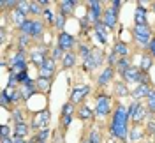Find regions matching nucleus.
Here are the masks:
<instances>
[{"label":"nucleus","mask_w":155,"mask_h":143,"mask_svg":"<svg viewBox=\"0 0 155 143\" xmlns=\"http://www.w3.org/2000/svg\"><path fill=\"white\" fill-rule=\"evenodd\" d=\"M150 90H152V88L148 87V83H139V85L132 90V97H134V99H143V97L148 95Z\"/></svg>","instance_id":"nucleus-12"},{"label":"nucleus","mask_w":155,"mask_h":143,"mask_svg":"<svg viewBox=\"0 0 155 143\" xmlns=\"http://www.w3.org/2000/svg\"><path fill=\"white\" fill-rule=\"evenodd\" d=\"M72 111H74V104H65L64 106V108H62V113H64V117H65V115H72Z\"/></svg>","instance_id":"nucleus-47"},{"label":"nucleus","mask_w":155,"mask_h":143,"mask_svg":"<svg viewBox=\"0 0 155 143\" xmlns=\"http://www.w3.org/2000/svg\"><path fill=\"white\" fill-rule=\"evenodd\" d=\"M23 71H27V62H21V64H16V66H11V73H12V74H19V73H23Z\"/></svg>","instance_id":"nucleus-34"},{"label":"nucleus","mask_w":155,"mask_h":143,"mask_svg":"<svg viewBox=\"0 0 155 143\" xmlns=\"http://www.w3.org/2000/svg\"><path fill=\"white\" fill-rule=\"evenodd\" d=\"M113 53H116L118 57H122V58H127V53H129V48H127L125 43H116L115 44V49H113Z\"/></svg>","instance_id":"nucleus-18"},{"label":"nucleus","mask_w":155,"mask_h":143,"mask_svg":"<svg viewBox=\"0 0 155 143\" xmlns=\"http://www.w3.org/2000/svg\"><path fill=\"white\" fill-rule=\"evenodd\" d=\"M28 125L27 124H16L14 127V136L16 138H25V136H28Z\"/></svg>","instance_id":"nucleus-19"},{"label":"nucleus","mask_w":155,"mask_h":143,"mask_svg":"<svg viewBox=\"0 0 155 143\" xmlns=\"http://www.w3.org/2000/svg\"><path fill=\"white\" fill-rule=\"evenodd\" d=\"M62 64H64V67H72L74 64H76V55L74 53H65V57L62 58Z\"/></svg>","instance_id":"nucleus-24"},{"label":"nucleus","mask_w":155,"mask_h":143,"mask_svg":"<svg viewBox=\"0 0 155 143\" xmlns=\"http://www.w3.org/2000/svg\"><path fill=\"white\" fill-rule=\"evenodd\" d=\"M16 78H18V81H19V83H28V81H30L28 71H23V73H19V74H16Z\"/></svg>","instance_id":"nucleus-42"},{"label":"nucleus","mask_w":155,"mask_h":143,"mask_svg":"<svg viewBox=\"0 0 155 143\" xmlns=\"http://www.w3.org/2000/svg\"><path fill=\"white\" fill-rule=\"evenodd\" d=\"M5 92H7V95H9V101L11 103H18L19 97H21V90H16V88H5Z\"/></svg>","instance_id":"nucleus-27"},{"label":"nucleus","mask_w":155,"mask_h":143,"mask_svg":"<svg viewBox=\"0 0 155 143\" xmlns=\"http://www.w3.org/2000/svg\"><path fill=\"white\" fill-rule=\"evenodd\" d=\"M76 4L74 0H64V2H60V12L64 14V16H69V14H72L74 9H76Z\"/></svg>","instance_id":"nucleus-13"},{"label":"nucleus","mask_w":155,"mask_h":143,"mask_svg":"<svg viewBox=\"0 0 155 143\" xmlns=\"http://www.w3.org/2000/svg\"><path fill=\"white\" fill-rule=\"evenodd\" d=\"M134 21H136V25H146V11L143 5H137L136 7Z\"/></svg>","instance_id":"nucleus-16"},{"label":"nucleus","mask_w":155,"mask_h":143,"mask_svg":"<svg viewBox=\"0 0 155 143\" xmlns=\"http://www.w3.org/2000/svg\"><path fill=\"white\" fill-rule=\"evenodd\" d=\"M12 141L14 143H27L25 141V138H16V136H12Z\"/></svg>","instance_id":"nucleus-54"},{"label":"nucleus","mask_w":155,"mask_h":143,"mask_svg":"<svg viewBox=\"0 0 155 143\" xmlns=\"http://www.w3.org/2000/svg\"><path fill=\"white\" fill-rule=\"evenodd\" d=\"M44 5H48V2L46 0H42V2H30V12H34V14H41V12H44Z\"/></svg>","instance_id":"nucleus-20"},{"label":"nucleus","mask_w":155,"mask_h":143,"mask_svg":"<svg viewBox=\"0 0 155 143\" xmlns=\"http://www.w3.org/2000/svg\"><path fill=\"white\" fill-rule=\"evenodd\" d=\"M44 30V23L41 19H34V29H32V37H41Z\"/></svg>","instance_id":"nucleus-21"},{"label":"nucleus","mask_w":155,"mask_h":143,"mask_svg":"<svg viewBox=\"0 0 155 143\" xmlns=\"http://www.w3.org/2000/svg\"><path fill=\"white\" fill-rule=\"evenodd\" d=\"M79 53L83 55V60H87V58L92 55V49H90V46H87V44H81V46H79Z\"/></svg>","instance_id":"nucleus-40"},{"label":"nucleus","mask_w":155,"mask_h":143,"mask_svg":"<svg viewBox=\"0 0 155 143\" xmlns=\"http://www.w3.org/2000/svg\"><path fill=\"white\" fill-rule=\"evenodd\" d=\"M48 134H49L48 129H42V131H39V133H37V138H35V141H37V143H46V140H48Z\"/></svg>","instance_id":"nucleus-36"},{"label":"nucleus","mask_w":155,"mask_h":143,"mask_svg":"<svg viewBox=\"0 0 155 143\" xmlns=\"http://www.w3.org/2000/svg\"><path fill=\"white\" fill-rule=\"evenodd\" d=\"M12 118H14L16 124H27L25 118H23V113H21L19 110H12Z\"/></svg>","instance_id":"nucleus-37"},{"label":"nucleus","mask_w":155,"mask_h":143,"mask_svg":"<svg viewBox=\"0 0 155 143\" xmlns=\"http://www.w3.org/2000/svg\"><path fill=\"white\" fill-rule=\"evenodd\" d=\"M116 19H118V11H115L113 7H109V9L104 11V14H102V23L106 25L107 29H113V27H115Z\"/></svg>","instance_id":"nucleus-8"},{"label":"nucleus","mask_w":155,"mask_h":143,"mask_svg":"<svg viewBox=\"0 0 155 143\" xmlns=\"http://www.w3.org/2000/svg\"><path fill=\"white\" fill-rule=\"evenodd\" d=\"M42 16H44V18L48 19L49 23H55V19H53V14H51V11H49V9L44 11V12H42Z\"/></svg>","instance_id":"nucleus-49"},{"label":"nucleus","mask_w":155,"mask_h":143,"mask_svg":"<svg viewBox=\"0 0 155 143\" xmlns=\"http://www.w3.org/2000/svg\"><path fill=\"white\" fill-rule=\"evenodd\" d=\"M78 115H79L81 120H90V118L94 117V111H92L88 106H81V108L78 110Z\"/></svg>","instance_id":"nucleus-23"},{"label":"nucleus","mask_w":155,"mask_h":143,"mask_svg":"<svg viewBox=\"0 0 155 143\" xmlns=\"http://www.w3.org/2000/svg\"><path fill=\"white\" fill-rule=\"evenodd\" d=\"M11 19H12V23L16 25V27H21L25 21H27V16L21 12V11H18V9H12L11 11Z\"/></svg>","instance_id":"nucleus-15"},{"label":"nucleus","mask_w":155,"mask_h":143,"mask_svg":"<svg viewBox=\"0 0 155 143\" xmlns=\"http://www.w3.org/2000/svg\"><path fill=\"white\" fill-rule=\"evenodd\" d=\"M83 143H90V141H88V140H87V141H83Z\"/></svg>","instance_id":"nucleus-56"},{"label":"nucleus","mask_w":155,"mask_h":143,"mask_svg":"<svg viewBox=\"0 0 155 143\" xmlns=\"http://www.w3.org/2000/svg\"><path fill=\"white\" fill-rule=\"evenodd\" d=\"M0 5L2 7H12V9H16L18 7V2H14V0H2Z\"/></svg>","instance_id":"nucleus-44"},{"label":"nucleus","mask_w":155,"mask_h":143,"mask_svg":"<svg viewBox=\"0 0 155 143\" xmlns=\"http://www.w3.org/2000/svg\"><path fill=\"white\" fill-rule=\"evenodd\" d=\"M129 117H130V120H134V122H139V120H143L146 118V110L143 108V104H139V103H132V104L129 106Z\"/></svg>","instance_id":"nucleus-5"},{"label":"nucleus","mask_w":155,"mask_h":143,"mask_svg":"<svg viewBox=\"0 0 155 143\" xmlns=\"http://www.w3.org/2000/svg\"><path fill=\"white\" fill-rule=\"evenodd\" d=\"M16 9H18V11H21V12H23V14L27 16V14L30 12V2H25V0H19V2H18V7H16Z\"/></svg>","instance_id":"nucleus-32"},{"label":"nucleus","mask_w":155,"mask_h":143,"mask_svg":"<svg viewBox=\"0 0 155 143\" xmlns=\"http://www.w3.org/2000/svg\"><path fill=\"white\" fill-rule=\"evenodd\" d=\"M71 122H72V115H65V117H64V120H62L64 127H69V125H71Z\"/></svg>","instance_id":"nucleus-50"},{"label":"nucleus","mask_w":155,"mask_h":143,"mask_svg":"<svg viewBox=\"0 0 155 143\" xmlns=\"http://www.w3.org/2000/svg\"><path fill=\"white\" fill-rule=\"evenodd\" d=\"M32 29H34V19H27V21L19 27L21 34H27V36H30V37H32Z\"/></svg>","instance_id":"nucleus-26"},{"label":"nucleus","mask_w":155,"mask_h":143,"mask_svg":"<svg viewBox=\"0 0 155 143\" xmlns=\"http://www.w3.org/2000/svg\"><path fill=\"white\" fill-rule=\"evenodd\" d=\"M88 5H90V7H88L87 19L90 23H94V25L101 23V21H102V7H101V2L92 0V2H88Z\"/></svg>","instance_id":"nucleus-3"},{"label":"nucleus","mask_w":155,"mask_h":143,"mask_svg":"<svg viewBox=\"0 0 155 143\" xmlns=\"http://www.w3.org/2000/svg\"><path fill=\"white\" fill-rule=\"evenodd\" d=\"M116 57H118L116 53H111V55L107 57V64H109V67H111V66H116V64H118V62H116Z\"/></svg>","instance_id":"nucleus-48"},{"label":"nucleus","mask_w":155,"mask_h":143,"mask_svg":"<svg viewBox=\"0 0 155 143\" xmlns=\"http://www.w3.org/2000/svg\"><path fill=\"white\" fill-rule=\"evenodd\" d=\"M134 37L141 46H148L152 41V30L148 25H136L134 27Z\"/></svg>","instance_id":"nucleus-2"},{"label":"nucleus","mask_w":155,"mask_h":143,"mask_svg":"<svg viewBox=\"0 0 155 143\" xmlns=\"http://www.w3.org/2000/svg\"><path fill=\"white\" fill-rule=\"evenodd\" d=\"M46 58H48V57H46V49H44V48H41V46L35 48V49L32 51V55H30V60H32L35 66H39V67L44 66Z\"/></svg>","instance_id":"nucleus-10"},{"label":"nucleus","mask_w":155,"mask_h":143,"mask_svg":"<svg viewBox=\"0 0 155 143\" xmlns=\"http://www.w3.org/2000/svg\"><path fill=\"white\" fill-rule=\"evenodd\" d=\"M146 99H148V110L155 111V90H150L148 95H146Z\"/></svg>","instance_id":"nucleus-33"},{"label":"nucleus","mask_w":155,"mask_h":143,"mask_svg":"<svg viewBox=\"0 0 155 143\" xmlns=\"http://www.w3.org/2000/svg\"><path fill=\"white\" fill-rule=\"evenodd\" d=\"M153 9H155V4H153Z\"/></svg>","instance_id":"nucleus-57"},{"label":"nucleus","mask_w":155,"mask_h":143,"mask_svg":"<svg viewBox=\"0 0 155 143\" xmlns=\"http://www.w3.org/2000/svg\"><path fill=\"white\" fill-rule=\"evenodd\" d=\"M2 143H14L12 141V136H9V138H2Z\"/></svg>","instance_id":"nucleus-55"},{"label":"nucleus","mask_w":155,"mask_h":143,"mask_svg":"<svg viewBox=\"0 0 155 143\" xmlns=\"http://www.w3.org/2000/svg\"><path fill=\"white\" fill-rule=\"evenodd\" d=\"M130 136H129V138H130V140H132V141H136V140H139V138H141V136H143V133H141V131H139V129H137V127H134V129H132V131H130Z\"/></svg>","instance_id":"nucleus-45"},{"label":"nucleus","mask_w":155,"mask_h":143,"mask_svg":"<svg viewBox=\"0 0 155 143\" xmlns=\"http://www.w3.org/2000/svg\"><path fill=\"white\" fill-rule=\"evenodd\" d=\"M48 122H49V111H48V110H42L41 113H37L35 117H34L32 125H34L35 129H39V131H42V129H46Z\"/></svg>","instance_id":"nucleus-6"},{"label":"nucleus","mask_w":155,"mask_h":143,"mask_svg":"<svg viewBox=\"0 0 155 143\" xmlns=\"http://www.w3.org/2000/svg\"><path fill=\"white\" fill-rule=\"evenodd\" d=\"M101 64H102V53L97 49H92V55L85 60V67L92 71V69H97Z\"/></svg>","instance_id":"nucleus-7"},{"label":"nucleus","mask_w":155,"mask_h":143,"mask_svg":"<svg viewBox=\"0 0 155 143\" xmlns=\"http://www.w3.org/2000/svg\"><path fill=\"white\" fill-rule=\"evenodd\" d=\"M0 97H2V106H4V108H7V104H11V101H9V95H7V92H5V90H2V94H0Z\"/></svg>","instance_id":"nucleus-46"},{"label":"nucleus","mask_w":155,"mask_h":143,"mask_svg":"<svg viewBox=\"0 0 155 143\" xmlns=\"http://www.w3.org/2000/svg\"><path fill=\"white\" fill-rule=\"evenodd\" d=\"M113 74H115V69H113V67H106V69L102 71V74L97 78V83H99V85H107V83L111 81Z\"/></svg>","instance_id":"nucleus-14"},{"label":"nucleus","mask_w":155,"mask_h":143,"mask_svg":"<svg viewBox=\"0 0 155 143\" xmlns=\"http://www.w3.org/2000/svg\"><path fill=\"white\" fill-rule=\"evenodd\" d=\"M115 90H116V95H120V97H124V95L129 94V88L124 81H120V83H116L115 85Z\"/></svg>","instance_id":"nucleus-29"},{"label":"nucleus","mask_w":155,"mask_h":143,"mask_svg":"<svg viewBox=\"0 0 155 143\" xmlns=\"http://www.w3.org/2000/svg\"><path fill=\"white\" fill-rule=\"evenodd\" d=\"M30 44V36H27V34H21L19 36V43H18V46L21 51H25V48Z\"/></svg>","instance_id":"nucleus-30"},{"label":"nucleus","mask_w":155,"mask_h":143,"mask_svg":"<svg viewBox=\"0 0 155 143\" xmlns=\"http://www.w3.org/2000/svg\"><path fill=\"white\" fill-rule=\"evenodd\" d=\"M152 67V58L148 57V55H145V57L141 58V71L145 73V71H148Z\"/></svg>","instance_id":"nucleus-35"},{"label":"nucleus","mask_w":155,"mask_h":143,"mask_svg":"<svg viewBox=\"0 0 155 143\" xmlns=\"http://www.w3.org/2000/svg\"><path fill=\"white\" fill-rule=\"evenodd\" d=\"M0 131H2V138H9V125H2V129H0Z\"/></svg>","instance_id":"nucleus-51"},{"label":"nucleus","mask_w":155,"mask_h":143,"mask_svg":"<svg viewBox=\"0 0 155 143\" xmlns=\"http://www.w3.org/2000/svg\"><path fill=\"white\" fill-rule=\"evenodd\" d=\"M129 110H127L124 104H118L115 110V115H113V120H111V127L109 131L111 134L118 138V140H125L129 136V127H127V122H129Z\"/></svg>","instance_id":"nucleus-1"},{"label":"nucleus","mask_w":155,"mask_h":143,"mask_svg":"<svg viewBox=\"0 0 155 143\" xmlns=\"http://www.w3.org/2000/svg\"><path fill=\"white\" fill-rule=\"evenodd\" d=\"M148 49H150V53H152V55L155 57V37L150 41V44H148Z\"/></svg>","instance_id":"nucleus-52"},{"label":"nucleus","mask_w":155,"mask_h":143,"mask_svg":"<svg viewBox=\"0 0 155 143\" xmlns=\"http://www.w3.org/2000/svg\"><path fill=\"white\" fill-rule=\"evenodd\" d=\"M72 46H74V37L71 34H67V32H60V36H58V48L64 49V51H69Z\"/></svg>","instance_id":"nucleus-9"},{"label":"nucleus","mask_w":155,"mask_h":143,"mask_svg":"<svg viewBox=\"0 0 155 143\" xmlns=\"http://www.w3.org/2000/svg\"><path fill=\"white\" fill-rule=\"evenodd\" d=\"M32 94H35V83L30 80L28 83H25L23 88H21V97H23V99H28Z\"/></svg>","instance_id":"nucleus-17"},{"label":"nucleus","mask_w":155,"mask_h":143,"mask_svg":"<svg viewBox=\"0 0 155 143\" xmlns=\"http://www.w3.org/2000/svg\"><path fill=\"white\" fill-rule=\"evenodd\" d=\"M88 90H90V87H88V85H85V87H76V88L72 90V94H71V103H72V104L81 103V101H83V97L88 94Z\"/></svg>","instance_id":"nucleus-11"},{"label":"nucleus","mask_w":155,"mask_h":143,"mask_svg":"<svg viewBox=\"0 0 155 143\" xmlns=\"http://www.w3.org/2000/svg\"><path fill=\"white\" fill-rule=\"evenodd\" d=\"M129 67H130V60H129V58H120V60H118V64H116V69H118V73H120V74H124Z\"/></svg>","instance_id":"nucleus-25"},{"label":"nucleus","mask_w":155,"mask_h":143,"mask_svg":"<svg viewBox=\"0 0 155 143\" xmlns=\"http://www.w3.org/2000/svg\"><path fill=\"white\" fill-rule=\"evenodd\" d=\"M120 5H122V2H120V0H115V2H111V7H113L115 11L120 9Z\"/></svg>","instance_id":"nucleus-53"},{"label":"nucleus","mask_w":155,"mask_h":143,"mask_svg":"<svg viewBox=\"0 0 155 143\" xmlns=\"http://www.w3.org/2000/svg\"><path fill=\"white\" fill-rule=\"evenodd\" d=\"M55 74V71H48V69H42L41 67V71H39V78H46V80H51Z\"/></svg>","instance_id":"nucleus-41"},{"label":"nucleus","mask_w":155,"mask_h":143,"mask_svg":"<svg viewBox=\"0 0 155 143\" xmlns=\"http://www.w3.org/2000/svg\"><path fill=\"white\" fill-rule=\"evenodd\" d=\"M88 141L90 143H101V133L97 131L95 127L90 131V134H88Z\"/></svg>","instance_id":"nucleus-31"},{"label":"nucleus","mask_w":155,"mask_h":143,"mask_svg":"<svg viewBox=\"0 0 155 143\" xmlns=\"http://www.w3.org/2000/svg\"><path fill=\"white\" fill-rule=\"evenodd\" d=\"M111 104H113V101H111V97L109 95H97V108H95V113L99 117H106L109 111H111Z\"/></svg>","instance_id":"nucleus-4"},{"label":"nucleus","mask_w":155,"mask_h":143,"mask_svg":"<svg viewBox=\"0 0 155 143\" xmlns=\"http://www.w3.org/2000/svg\"><path fill=\"white\" fill-rule=\"evenodd\" d=\"M65 57V53H64V49H60V48H55V49H53V51H51V58H53V60H55V62H57V60H60V58H64Z\"/></svg>","instance_id":"nucleus-38"},{"label":"nucleus","mask_w":155,"mask_h":143,"mask_svg":"<svg viewBox=\"0 0 155 143\" xmlns=\"http://www.w3.org/2000/svg\"><path fill=\"white\" fill-rule=\"evenodd\" d=\"M55 19H57V21H55V27H57L58 30H62L64 27H65V16H64L62 12H60V14H58Z\"/></svg>","instance_id":"nucleus-39"},{"label":"nucleus","mask_w":155,"mask_h":143,"mask_svg":"<svg viewBox=\"0 0 155 143\" xmlns=\"http://www.w3.org/2000/svg\"><path fill=\"white\" fill-rule=\"evenodd\" d=\"M42 69H48V71H57V66H55V60L53 58H46V62H44V66Z\"/></svg>","instance_id":"nucleus-43"},{"label":"nucleus","mask_w":155,"mask_h":143,"mask_svg":"<svg viewBox=\"0 0 155 143\" xmlns=\"http://www.w3.org/2000/svg\"><path fill=\"white\" fill-rule=\"evenodd\" d=\"M21 62H27V55H25V51L18 49V51L11 57V66H16V64H21Z\"/></svg>","instance_id":"nucleus-22"},{"label":"nucleus","mask_w":155,"mask_h":143,"mask_svg":"<svg viewBox=\"0 0 155 143\" xmlns=\"http://www.w3.org/2000/svg\"><path fill=\"white\" fill-rule=\"evenodd\" d=\"M49 85H51V80H46V78H39L37 80V87L46 94L49 92Z\"/></svg>","instance_id":"nucleus-28"}]
</instances>
